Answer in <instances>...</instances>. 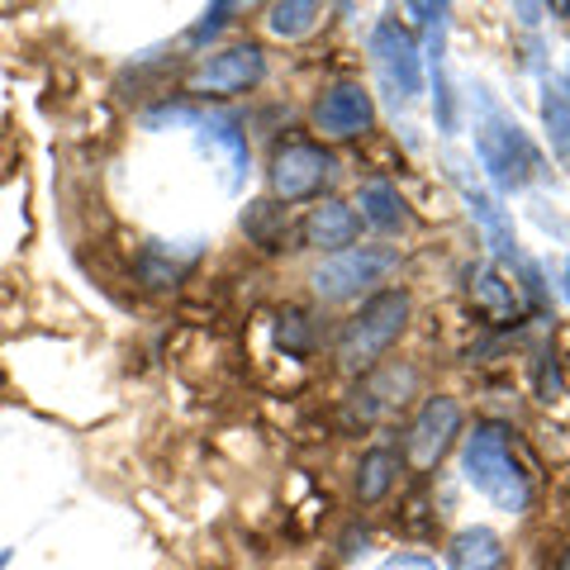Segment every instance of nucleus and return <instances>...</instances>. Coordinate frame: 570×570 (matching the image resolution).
Returning a JSON list of instances; mask_svg holds the SVG:
<instances>
[{"label":"nucleus","mask_w":570,"mask_h":570,"mask_svg":"<svg viewBox=\"0 0 570 570\" xmlns=\"http://www.w3.org/2000/svg\"><path fill=\"white\" fill-rule=\"evenodd\" d=\"M461 466H466V480L475 494H485L494 509L504 513H523L528 509V475L513 456L509 428L499 423H475L466 448H461Z\"/></svg>","instance_id":"f257e3e1"},{"label":"nucleus","mask_w":570,"mask_h":570,"mask_svg":"<svg viewBox=\"0 0 570 570\" xmlns=\"http://www.w3.org/2000/svg\"><path fill=\"white\" fill-rule=\"evenodd\" d=\"M409 314H414V299L404 291H381L371 295L362 309H356L343 333H337V366L343 371H371L381 356L400 343V333L409 328Z\"/></svg>","instance_id":"f03ea898"},{"label":"nucleus","mask_w":570,"mask_h":570,"mask_svg":"<svg viewBox=\"0 0 570 570\" xmlns=\"http://www.w3.org/2000/svg\"><path fill=\"white\" fill-rule=\"evenodd\" d=\"M475 157L499 190H523L542 167V157L528 142V134L504 110H494L485 96H480V119H475Z\"/></svg>","instance_id":"7ed1b4c3"},{"label":"nucleus","mask_w":570,"mask_h":570,"mask_svg":"<svg viewBox=\"0 0 570 570\" xmlns=\"http://www.w3.org/2000/svg\"><path fill=\"white\" fill-rule=\"evenodd\" d=\"M400 266V247H385V243H366V247H343V253H333L318 262L314 272V291L324 299H352L371 291V285H381L390 272Z\"/></svg>","instance_id":"20e7f679"},{"label":"nucleus","mask_w":570,"mask_h":570,"mask_svg":"<svg viewBox=\"0 0 570 570\" xmlns=\"http://www.w3.org/2000/svg\"><path fill=\"white\" fill-rule=\"evenodd\" d=\"M337 176V163L318 148V142H281L272 153V167H266V181H272V195L281 205L309 200Z\"/></svg>","instance_id":"39448f33"},{"label":"nucleus","mask_w":570,"mask_h":570,"mask_svg":"<svg viewBox=\"0 0 570 570\" xmlns=\"http://www.w3.org/2000/svg\"><path fill=\"white\" fill-rule=\"evenodd\" d=\"M266 77V52L257 43H234L224 52H209L186 77L190 96H243Z\"/></svg>","instance_id":"423d86ee"},{"label":"nucleus","mask_w":570,"mask_h":570,"mask_svg":"<svg viewBox=\"0 0 570 570\" xmlns=\"http://www.w3.org/2000/svg\"><path fill=\"white\" fill-rule=\"evenodd\" d=\"M456 433H461V404L448 400V395H433L419 409V419L409 423V438H404L409 466H414V471H433L438 461L452 452Z\"/></svg>","instance_id":"0eeeda50"},{"label":"nucleus","mask_w":570,"mask_h":570,"mask_svg":"<svg viewBox=\"0 0 570 570\" xmlns=\"http://www.w3.org/2000/svg\"><path fill=\"white\" fill-rule=\"evenodd\" d=\"M452 181H456V190H461V200H466L471 219L480 224V234H485L490 253H494V257H504V262H519V234H513V224H509L504 205H499L494 195L471 176V167H466V163H456V157H452Z\"/></svg>","instance_id":"6e6552de"},{"label":"nucleus","mask_w":570,"mask_h":570,"mask_svg":"<svg viewBox=\"0 0 570 570\" xmlns=\"http://www.w3.org/2000/svg\"><path fill=\"white\" fill-rule=\"evenodd\" d=\"M371 124H376V105H371L366 86H356V81L328 86L314 105V129L324 138H362L371 134Z\"/></svg>","instance_id":"1a4fd4ad"},{"label":"nucleus","mask_w":570,"mask_h":570,"mask_svg":"<svg viewBox=\"0 0 570 570\" xmlns=\"http://www.w3.org/2000/svg\"><path fill=\"white\" fill-rule=\"evenodd\" d=\"M371 52H376L385 81L400 86V96H423V58L414 33L400 29L395 20H381L376 33H371Z\"/></svg>","instance_id":"9d476101"},{"label":"nucleus","mask_w":570,"mask_h":570,"mask_svg":"<svg viewBox=\"0 0 570 570\" xmlns=\"http://www.w3.org/2000/svg\"><path fill=\"white\" fill-rule=\"evenodd\" d=\"M356 209L347 200H318L309 209V219L299 224V238H305V247H318V253H343V247L356 243Z\"/></svg>","instance_id":"9b49d317"},{"label":"nucleus","mask_w":570,"mask_h":570,"mask_svg":"<svg viewBox=\"0 0 570 570\" xmlns=\"http://www.w3.org/2000/svg\"><path fill=\"white\" fill-rule=\"evenodd\" d=\"M195 257H200V243H148L138 257V281L148 291H171L186 281Z\"/></svg>","instance_id":"f8f14e48"},{"label":"nucleus","mask_w":570,"mask_h":570,"mask_svg":"<svg viewBox=\"0 0 570 570\" xmlns=\"http://www.w3.org/2000/svg\"><path fill=\"white\" fill-rule=\"evenodd\" d=\"M200 148L224 167V190H238L243 176H247V142L243 134H234V124H219V119H200Z\"/></svg>","instance_id":"ddd939ff"},{"label":"nucleus","mask_w":570,"mask_h":570,"mask_svg":"<svg viewBox=\"0 0 570 570\" xmlns=\"http://www.w3.org/2000/svg\"><path fill=\"white\" fill-rule=\"evenodd\" d=\"M471 299H475V309L485 314L490 324H513V318H519V291H513L494 266L471 272Z\"/></svg>","instance_id":"4468645a"},{"label":"nucleus","mask_w":570,"mask_h":570,"mask_svg":"<svg viewBox=\"0 0 570 570\" xmlns=\"http://www.w3.org/2000/svg\"><path fill=\"white\" fill-rule=\"evenodd\" d=\"M452 570H504V542L490 528H461L452 538Z\"/></svg>","instance_id":"2eb2a0df"},{"label":"nucleus","mask_w":570,"mask_h":570,"mask_svg":"<svg viewBox=\"0 0 570 570\" xmlns=\"http://www.w3.org/2000/svg\"><path fill=\"white\" fill-rule=\"evenodd\" d=\"M356 209H362V219L376 228V234H400L409 224V209L400 200V190L390 181H366L362 195H356Z\"/></svg>","instance_id":"dca6fc26"},{"label":"nucleus","mask_w":570,"mask_h":570,"mask_svg":"<svg viewBox=\"0 0 570 570\" xmlns=\"http://www.w3.org/2000/svg\"><path fill=\"white\" fill-rule=\"evenodd\" d=\"M395 475H400V456L390 448H371L362 456V466H356V499H362V504H376V499L390 494Z\"/></svg>","instance_id":"f3484780"},{"label":"nucleus","mask_w":570,"mask_h":570,"mask_svg":"<svg viewBox=\"0 0 570 570\" xmlns=\"http://www.w3.org/2000/svg\"><path fill=\"white\" fill-rule=\"evenodd\" d=\"M542 119H547V138H551V153L570 167V96L561 81H547L542 86Z\"/></svg>","instance_id":"a211bd4d"},{"label":"nucleus","mask_w":570,"mask_h":570,"mask_svg":"<svg viewBox=\"0 0 570 570\" xmlns=\"http://www.w3.org/2000/svg\"><path fill=\"white\" fill-rule=\"evenodd\" d=\"M318 6H309V0H281V6L266 10V29L276 33V39H305V33L318 24Z\"/></svg>","instance_id":"6ab92c4d"},{"label":"nucleus","mask_w":570,"mask_h":570,"mask_svg":"<svg viewBox=\"0 0 570 570\" xmlns=\"http://www.w3.org/2000/svg\"><path fill=\"white\" fill-rule=\"evenodd\" d=\"M243 228L253 234V243H262V247H276L281 238H285V209H276V205H253L243 214Z\"/></svg>","instance_id":"aec40b11"},{"label":"nucleus","mask_w":570,"mask_h":570,"mask_svg":"<svg viewBox=\"0 0 570 570\" xmlns=\"http://www.w3.org/2000/svg\"><path fill=\"white\" fill-rule=\"evenodd\" d=\"M281 347H291V352H309V347H314V328H309V314L291 309V314L281 318Z\"/></svg>","instance_id":"412c9836"},{"label":"nucleus","mask_w":570,"mask_h":570,"mask_svg":"<svg viewBox=\"0 0 570 570\" xmlns=\"http://www.w3.org/2000/svg\"><path fill=\"white\" fill-rule=\"evenodd\" d=\"M224 20H228V6H214V10H205V14H200V24H195V29L186 33V39H190V43H205V39H214V33L224 29Z\"/></svg>","instance_id":"4be33fe9"},{"label":"nucleus","mask_w":570,"mask_h":570,"mask_svg":"<svg viewBox=\"0 0 570 570\" xmlns=\"http://www.w3.org/2000/svg\"><path fill=\"white\" fill-rule=\"evenodd\" d=\"M148 124L163 129V124H200V119H195V110H186V105H167V110H153Z\"/></svg>","instance_id":"5701e85b"},{"label":"nucleus","mask_w":570,"mask_h":570,"mask_svg":"<svg viewBox=\"0 0 570 570\" xmlns=\"http://www.w3.org/2000/svg\"><path fill=\"white\" fill-rule=\"evenodd\" d=\"M561 295H566V299H570V257H566V262H561Z\"/></svg>","instance_id":"b1692460"},{"label":"nucleus","mask_w":570,"mask_h":570,"mask_svg":"<svg viewBox=\"0 0 570 570\" xmlns=\"http://www.w3.org/2000/svg\"><path fill=\"white\" fill-rule=\"evenodd\" d=\"M557 570H570V547L561 551V566H557Z\"/></svg>","instance_id":"393cba45"},{"label":"nucleus","mask_w":570,"mask_h":570,"mask_svg":"<svg viewBox=\"0 0 570 570\" xmlns=\"http://www.w3.org/2000/svg\"><path fill=\"white\" fill-rule=\"evenodd\" d=\"M6 561H10V551H0V570H6Z\"/></svg>","instance_id":"a878e982"},{"label":"nucleus","mask_w":570,"mask_h":570,"mask_svg":"<svg viewBox=\"0 0 570 570\" xmlns=\"http://www.w3.org/2000/svg\"><path fill=\"white\" fill-rule=\"evenodd\" d=\"M561 86H566V96H570V71H566V81H561Z\"/></svg>","instance_id":"bb28decb"}]
</instances>
